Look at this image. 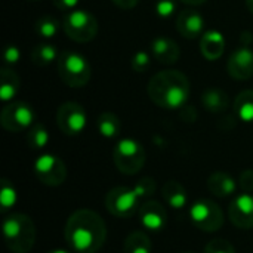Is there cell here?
<instances>
[{
    "mask_svg": "<svg viewBox=\"0 0 253 253\" xmlns=\"http://www.w3.org/2000/svg\"><path fill=\"white\" fill-rule=\"evenodd\" d=\"M162 194H163V199L166 200V203L172 209L181 211V209L187 208V205H188L187 191L182 187V184H179L178 181H168L162 188Z\"/></svg>",
    "mask_w": 253,
    "mask_h": 253,
    "instance_id": "cell-19",
    "label": "cell"
},
{
    "mask_svg": "<svg viewBox=\"0 0 253 253\" xmlns=\"http://www.w3.org/2000/svg\"><path fill=\"white\" fill-rule=\"evenodd\" d=\"M138 216L142 228L151 233H160L168 224L166 208L156 200L144 202L138 211Z\"/></svg>",
    "mask_w": 253,
    "mask_h": 253,
    "instance_id": "cell-13",
    "label": "cell"
},
{
    "mask_svg": "<svg viewBox=\"0 0 253 253\" xmlns=\"http://www.w3.org/2000/svg\"><path fill=\"white\" fill-rule=\"evenodd\" d=\"M123 251L125 253H151L153 245L144 231H133L126 237Z\"/></svg>",
    "mask_w": 253,
    "mask_h": 253,
    "instance_id": "cell-24",
    "label": "cell"
},
{
    "mask_svg": "<svg viewBox=\"0 0 253 253\" xmlns=\"http://www.w3.org/2000/svg\"><path fill=\"white\" fill-rule=\"evenodd\" d=\"M59 21L56 18H53L52 15H44V16H40L36 24H34V30L36 33L43 37V39H53L58 31H59Z\"/></svg>",
    "mask_w": 253,
    "mask_h": 253,
    "instance_id": "cell-27",
    "label": "cell"
},
{
    "mask_svg": "<svg viewBox=\"0 0 253 253\" xmlns=\"http://www.w3.org/2000/svg\"><path fill=\"white\" fill-rule=\"evenodd\" d=\"M176 30L184 39L194 40L205 34V18L194 9H185L176 18Z\"/></svg>",
    "mask_w": 253,
    "mask_h": 253,
    "instance_id": "cell-15",
    "label": "cell"
},
{
    "mask_svg": "<svg viewBox=\"0 0 253 253\" xmlns=\"http://www.w3.org/2000/svg\"><path fill=\"white\" fill-rule=\"evenodd\" d=\"M3 237L7 249L13 253H28L36 243V225L24 213H12L3 221Z\"/></svg>",
    "mask_w": 253,
    "mask_h": 253,
    "instance_id": "cell-3",
    "label": "cell"
},
{
    "mask_svg": "<svg viewBox=\"0 0 253 253\" xmlns=\"http://www.w3.org/2000/svg\"><path fill=\"white\" fill-rule=\"evenodd\" d=\"M188 216L191 224L205 233L219 231L224 225V212L219 205L211 199H200L194 202L188 209Z\"/></svg>",
    "mask_w": 253,
    "mask_h": 253,
    "instance_id": "cell-7",
    "label": "cell"
},
{
    "mask_svg": "<svg viewBox=\"0 0 253 253\" xmlns=\"http://www.w3.org/2000/svg\"><path fill=\"white\" fill-rule=\"evenodd\" d=\"M181 1L185 4H191V6H199V4H203L206 0H181Z\"/></svg>",
    "mask_w": 253,
    "mask_h": 253,
    "instance_id": "cell-37",
    "label": "cell"
},
{
    "mask_svg": "<svg viewBox=\"0 0 253 253\" xmlns=\"http://www.w3.org/2000/svg\"><path fill=\"white\" fill-rule=\"evenodd\" d=\"M21 58V50L15 46V44H9L4 49V62L7 65H13L19 61Z\"/></svg>",
    "mask_w": 253,
    "mask_h": 253,
    "instance_id": "cell-34",
    "label": "cell"
},
{
    "mask_svg": "<svg viewBox=\"0 0 253 253\" xmlns=\"http://www.w3.org/2000/svg\"><path fill=\"white\" fill-rule=\"evenodd\" d=\"M228 218L231 224L240 230L253 228V196L251 193H242L231 200Z\"/></svg>",
    "mask_w": 253,
    "mask_h": 253,
    "instance_id": "cell-12",
    "label": "cell"
},
{
    "mask_svg": "<svg viewBox=\"0 0 253 253\" xmlns=\"http://www.w3.org/2000/svg\"><path fill=\"white\" fill-rule=\"evenodd\" d=\"M47 253H70L68 251H64V249H55V251H50Z\"/></svg>",
    "mask_w": 253,
    "mask_h": 253,
    "instance_id": "cell-39",
    "label": "cell"
},
{
    "mask_svg": "<svg viewBox=\"0 0 253 253\" xmlns=\"http://www.w3.org/2000/svg\"><path fill=\"white\" fill-rule=\"evenodd\" d=\"M0 123L7 132H22L28 130L36 123V113L33 107L27 102H10L3 107L0 114Z\"/></svg>",
    "mask_w": 253,
    "mask_h": 253,
    "instance_id": "cell-8",
    "label": "cell"
},
{
    "mask_svg": "<svg viewBox=\"0 0 253 253\" xmlns=\"http://www.w3.org/2000/svg\"><path fill=\"white\" fill-rule=\"evenodd\" d=\"M80 0H53V4L56 9L62 10V12H70V10H74L76 6L79 4Z\"/></svg>",
    "mask_w": 253,
    "mask_h": 253,
    "instance_id": "cell-35",
    "label": "cell"
},
{
    "mask_svg": "<svg viewBox=\"0 0 253 253\" xmlns=\"http://www.w3.org/2000/svg\"><path fill=\"white\" fill-rule=\"evenodd\" d=\"M58 74L61 80L73 89L89 83L92 70L87 59L76 50H62L58 56Z\"/></svg>",
    "mask_w": 253,
    "mask_h": 253,
    "instance_id": "cell-4",
    "label": "cell"
},
{
    "mask_svg": "<svg viewBox=\"0 0 253 253\" xmlns=\"http://www.w3.org/2000/svg\"><path fill=\"white\" fill-rule=\"evenodd\" d=\"M150 99L160 108L178 110L187 105L190 98V80L178 70H165L154 74L147 87Z\"/></svg>",
    "mask_w": 253,
    "mask_h": 253,
    "instance_id": "cell-2",
    "label": "cell"
},
{
    "mask_svg": "<svg viewBox=\"0 0 253 253\" xmlns=\"http://www.w3.org/2000/svg\"><path fill=\"white\" fill-rule=\"evenodd\" d=\"M239 187L243 190V193H252L253 191V169H246L239 176Z\"/></svg>",
    "mask_w": 253,
    "mask_h": 253,
    "instance_id": "cell-33",
    "label": "cell"
},
{
    "mask_svg": "<svg viewBox=\"0 0 253 253\" xmlns=\"http://www.w3.org/2000/svg\"><path fill=\"white\" fill-rule=\"evenodd\" d=\"M132 188H133L135 194L139 197V200H145V199H150L156 193L157 185H156V181L153 178L145 176L141 181H138L136 185H133Z\"/></svg>",
    "mask_w": 253,
    "mask_h": 253,
    "instance_id": "cell-29",
    "label": "cell"
},
{
    "mask_svg": "<svg viewBox=\"0 0 253 253\" xmlns=\"http://www.w3.org/2000/svg\"><path fill=\"white\" fill-rule=\"evenodd\" d=\"M246 4H248V9L251 10V13L253 15V0H246Z\"/></svg>",
    "mask_w": 253,
    "mask_h": 253,
    "instance_id": "cell-38",
    "label": "cell"
},
{
    "mask_svg": "<svg viewBox=\"0 0 253 253\" xmlns=\"http://www.w3.org/2000/svg\"><path fill=\"white\" fill-rule=\"evenodd\" d=\"M96 127H98V132H99V135L102 138L114 139V138H117L120 135L122 122H120L119 116H116L114 113L105 111V113H101L98 116Z\"/></svg>",
    "mask_w": 253,
    "mask_h": 253,
    "instance_id": "cell-22",
    "label": "cell"
},
{
    "mask_svg": "<svg viewBox=\"0 0 253 253\" xmlns=\"http://www.w3.org/2000/svg\"><path fill=\"white\" fill-rule=\"evenodd\" d=\"M182 253H194V252H182Z\"/></svg>",
    "mask_w": 253,
    "mask_h": 253,
    "instance_id": "cell-40",
    "label": "cell"
},
{
    "mask_svg": "<svg viewBox=\"0 0 253 253\" xmlns=\"http://www.w3.org/2000/svg\"><path fill=\"white\" fill-rule=\"evenodd\" d=\"M202 104H203L205 110H208L211 113H222L228 108L230 99H228L227 92H224L222 89H218V87H212V89H208L202 95Z\"/></svg>",
    "mask_w": 253,
    "mask_h": 253,
    "instance_id": "cell-21",
    "label": "cell"
},
{
    "mask_svg": "<svg viewBox=\"0 0 253 253\" xmlns=\"http://www.w3.org/2000/svg\"><path fill=\"white\" fill-rule=\"evenodd\" d=\"M117 7H120V9H132V7H135L136 4H138V1L139 0H111Z\"/></svg>",
    "mask_w": 253,
    "mask_h": 253,
    "instance_id": "cell-36",
    "label": "cell"
},
{
    "mask_svg": "<svg viewBox=\"0 0 253 253\" xmlns=\"http://www.w3.org/2000/svg\"><path fill=\"white\" fill-rule=\"evenodd\" d=\"M58 56H59V52L56 50V47L53 44H47V43L37 44L31 50V61L39 67H44V65H49V64L58 61Z\"/></svg>",
    "mask_w": 253,
    "mask_h": 253,
    "instance_id": "cell-25",
    "label": "cell"
},
{
    "mask_svg": "<svg viewBox=\"0 0 253 253\" xmlns=\"http://www.w3.org/2000/svg\"><path fill=\"white\" fill-rule=\"evenodd\" d=\"M107 225L92 209H79L65 224V240L74 253H96L105 243Z\"/></svg>",
    "mask_w": 253,
    "mask_h": 253,
    "instance_id": "cell-1",
    "label": "cell"
},
{
    "mask_svg": "<svg viewBox=\"0 0 253 253\" xmlns=\"http://www.w3.org/2000/svg\"><path fill=\"white\" fill-rule=\"evenodd\" d=\"M151 53L157 62L172 65L179 59L181 50L172 39L159 36L151 42Z\"/></svg>",
    "mask_w": 253,
    "mask_h": 253,
    "instance_id": "cell-16",
    "label": "cell"
},
{
    "mask_svg": "<svg viewBox=\"0 0 253 253\" xmlns=\"http://www.w3.org/2000/svg\"><path fill=\"white\" fill-rule=\"evenodd\" d=\"M36 178L47 187H59L67 179V168L55 154H42L33 165Z\"/></svg>",
    "mask_w": 253,
    "mask_h": 253,
    "instance_id": "cell-10",
    "label": "cell"
},
{
    "mask_svg": "<svg viewBox=\"0 0 253 253\" xmlns=\"http://www.w3.org/2000/svg\"><path fill=\"white\" fill-rule=\"evenodd\" d=\"M49 144V132L42 123H34L27 133V145L31 150H43Z\"/></svg>",
    "mask_w": 253,
    "mask_h": 253,
    "instance_id": "cell-26",
    "label": "cell"
},
{
    "mask_svg": "<svg viewBox=\"0 0 253 253\" xmlns=\"http://www.w3.org/2000/svg\"><path fill=\"white\" fill-rule=\"evenodd\" d=\"M205 253H236V249L225 239H213L205 246Z\"/></svg>",
    "mask_w": 253,
    "mask_h": 253,
    "instance_id": "cell-31",
    "label": "cell"
},
{
    "mask_svg": "<svg viewBox=\"0 0 253 253\" xmlns=\"http://www.w3.org/2000/svg\"><path fill=\"white\" fill-rule=\"evenodd\" d=\"M225 50V39L216 30L206 31L200 39V52L208 61H216Z\"/></svg>",
    "mask_w": 253,
    "mask_h": 253,
    "instance_id": "cell-18",
    "label": "cell"
},
{
    "mask_svg": "<svg viewBox=\"0 0 253 253\" xmlns=\"http://www.w3.org/2000/svg\"><path fill=\"white\" fill-rule=\"evenodd\" d=\"M237 187H239L237 181L230 173L222 172V170L213 172L208 179V188H209L211 194H213L219 199L234 196L237 191Z\"/></svg>",
    "mask_w": 253,
    "mask_h": 253,
    "instance_id": "cell-17",
    "label": "cell"
},
{
    "mask_svg": "<svg viewBox=\"0 0 253 253\" xmlns=\"http://www.w3.org/2000/svg\"><path fill=\"white\" fill-rule=\"evenodd\" d=\"M105 208L111 215L117 218H130L138 213L141 208V200L135 194L133 188L116 187L107 193Z\"/></svg>",
    "mask_w": 253,
    "mask_h": 253,
    "instance_id": "cell-9",
    "label": "cell"
},
{
    "mask_svg": "<svg viewBox=\"0 0 253 253\" xmlns=\"http://www.w3.org/2000/svg\"><path fill=\"white\" fill-rule=\"evenodd\" d=\"M56 125L64 135L77 136L87 125L86 110L77 102H64L56 111Z\"/></svg>",
    "mask_w": 253,
    "mask_h": 253,
    "instance_id": "cell-11",
    "label": "cell"
},
{
    "mask_svg": "<svg viewBox=\"0 0 253 253\" xmlns=\"http://www.w3.org/2000/svg\"><path fill=\"white\" fill-rule=\"evenodd\" d=\"M113 160L123 175H136L145 165V150L136 139H120L113 151Z\"/></svg>",
    "mask_w": 253,
    "mask_h": 253,
    "instance_id": "cell-6",
    "label": "cell"
},
{
    "mask_svg": "<svg viewBox=\"0 0 253 253\" xmlns=\"http://www.w3.org/2000/svg\"><path fill=\"white\" fill-rule=\"evenodd\" d=\"M228 74L236 80H249L253 77V50L243 44L237 47L227 62Z\"/></svg>",
    "mask_w": 253,
    "mask_h": 253,
    "instance_id": "cell-14",
    "label": "cell"
},
{
    "mask_svg": "<svg viewBox=\"0 0 253 253\" xmlns=\"http://www.w3.org/2000/svg\"><path fill=\"white\" fill-rule=\"evenodd\" d=\"M0 206H1V212L6 213L12 206H15L16 203V190L13 187L12 182H9L7 179H1L0 182Z\"/></svg>",
    "mask_w": 253,
    "mask_h": 253,
    "instance_id": "cell-28",
    "label": "cell"
},
{
    "mask_svg": "<svg viewBox=\"0 0 253 253\" xmlns=\"http://www.w3.org/2000/svg\"><path fill=\"white\" fill-rule=\"evenodd\" d=\"M31 1H39V0H31Z\"/></svg>",
    "mask_w": 253,
    "mask_h": 253,
    "instance_id": "cell-41",
    "label": "cell"
},
{
    "mask_svg": "<svg viewBox=\"0 0 253 253\" xmlns=\"http://www.w3.org/2000/svg\"><path fill=\"white\" fill-rule=\"evenodd\" d=\"M234 113L236 116L245 122L253 123V90H242L234 99Z\"/></svg>",
    "mask_w": 253,
    "mask_h": 253,
    "instance_id": "cell-23",
    "label": "cell"
},
{
    "mask_svg": "<svg viewBox=\"0 0 253 253\" xmlns=\"http://www.w3.org/2000/svg\"><path fill=\"white\" fill-rule=\"evenodd\" d=\"M154 10L160 18H170L176 10L175 0H157L154 4Z\"/></svg>",
    "mask_w": 253,
    "mask_h": 253,
    "instance_id": "cell-32",
    "label": "cell"
},
{
    "mask_svg": "<svg viewBox=\"0 0 253 253\" xmlns=\"http://www.w3.org/2000/svg\"><path fill=\"white\" fill-rule=\"evenodd\" d=\"M150 64L151 56L145 50H138L130 59V67L135 73H145L150 68Z\"/></svg>",
    "mask_w": 253,
    "mask_h": 253,
    "instance_id": "cell-30",
    "label": "cell"
},
{
    "mask_svg": "<svg viewBox=\"0 0 253 253\" xmlns=\"http://www.w3.org/2000/svg\"><path fill=\"white\" fill-rule=\"evenodd\" d=\"M19 87H21V82L18 74L13 70L4 67L0 74V99L3 102L12 101L18 95Z\"/></svg>",
    "mask_w": 253,
    "mask_h": 253,
    "instance_id": "cell-20",
    "label": "cell"
},
{
    "mask_svg": "<svg viewBox=\"0 0 253 253\" xmlns=\"http://www.w3.org/2000/svg\"><path fill=\"white\" fill-rule=\"evenodd\" d=\"M62 28L76 43H87L98 34V19L84 9H74L64 15Z\"/></svg>",
    "mask_w": 253,
    "mask_h": 253,
    "instance_id": "cell-5",
    "label": "cell"
}]
</instances>
